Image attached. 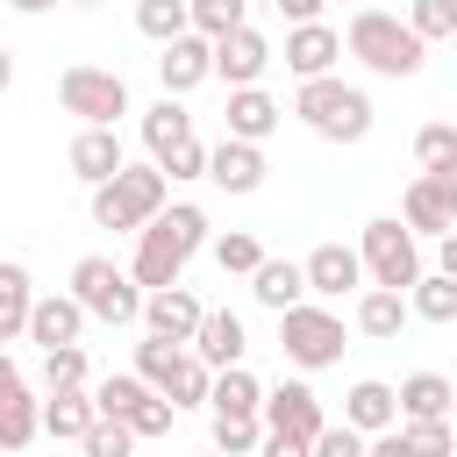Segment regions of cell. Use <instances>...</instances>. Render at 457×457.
Masks as SVG:
<instances>
[{"instance_id": "f35d334b", "label": "cell", "mask_w": 457, "mask_h": 457, "mask_svg": "<svg viewBox=\"0 0 457 457\" xmlns=\"http://www.w3.org/2000/svg\"><path fill=\"white\" fill-rule=\"evenodd\" d=\"M136 443H143V436H136L129 421H114V414H100V428H93V436H86L79 450H86V457H129Z\"/></svg>"}, {"instance_id": "ab89813d", "label": "cell", "mask_w": 457, "mask_h": 457, "mask_svg": "<svg viewBox=\"0 0 457 457\" xmlns=\"http://www.w3.org/2000/svg\"><path fill=\"white\" fill-rule=\"evenodd\" d=\"M314 457H371V436L350 428V421H328V428L314 436Z\"/></svg>"}, {"instance_id": "1f68e13d", "label": "cell", "mask_w": 457, "mask_h": 457, "mask_svg": "<svg viewBox=\"0 0 457 457\" xmlns=\"http://www.w3.org/2000/svg\"><path fill=\"white\" fill-rule=\"evenodd\" d=\"M214 414H264V386L243 371V364H228V371H214V400H207Z\"/></svg>"}, {"instance_id": "ba28073f", "label": "cell", "mask_w": 457, "mask_h": 457, "mask_svg": "<svg viewBox=\"0 0 457 457\" xmlns=\"http://www.w3.org/2000/svg\"><path fill=\"white\" fill-rule=\"evenodd\" d=\"M57 107L79 114V129H114L129 114V79L107 64H64L57 71Z\"/></svg>"}, {"instance_id": "8992f818", "label": "cell", "mask_w": 457, "mask_h": 457, "mask_svg": "<svg viewBox=\"0 0 457 457\" xmlns=\"http://www.w3.org/2000/svg\"><path fill=\"white\" fill-rule=\"evenodd\" d=\"M71 293L86 300V314L93 321H107V328H129V321H143V278L136 271H121L114 257H79L71 264Z\"/></svg>"}, {"instance_id": "7402d4cb", "label": "cell", "mask_w": 457, "mask_h": 457, "mask_svg": "<svg viewBox=\"0 0 457 457\" xmlns=\"http://www.w3.org/2000/svg\"><path fill=\"white\" fill-rule=\"evenodd\" d=\"M343 421L364 428V436L400 428V386H386V378H357V386L343 393Z\"/></svg>"}, {"instance_id": "5b68a950", "label": "cell", "mask_w": 457, "mask_h": 457, "mask_svg": "<svg viewBox=\"0 0 457 457\" xmlns=\"http://www.w3.org/2000/svg\"><path fill=\"white\" fill-rule=\"evenodd\" d=\"M136 371H143L164 400H179V407H207V400H214V364H207L193 343L143 336V343H136Z\"/></svg>"}, {"instance_id": "ac0fdd59", "label": "cell", "mask_w": 457, "mask_h": 457, "mask_svg": "<svg viewBox=\"0 0 457 457\" xmlns=\"http://www.w3.org/2000/svg\"><path fill=\"white\" fill-rule=\"evenodd\" d=\"M93 428H100V400H93V386H64V393L43 400V436H50V443H86Z\"/></svg>"}, {"instance_id": "7a4b0ae2", "label": "cell", "mask_w": 457, "mask_h": 457, "mask_svg": "<svg viewBox=\"0 0 457 457\" xmlns=\"http://www.w3.org/2000/svg\"><path fill=\"white\" fill-rule=\"evenodd\" d=\"M343 43H350V57H357L364 71H378V79H414V71L428 64V43L414 36V21L386 14V7H357L350 29H343Z\"/></svg>"}, {"instance_id": "8d00e7d4", "label": "cell", "mask_w": 457, "mask_h": 457, "mask_svg": "<svg viewBox=\"0 0 457 457\" xmlns=\"http://www.w3.org/2000/svg\"><path fill=\"white\" fill-rule=\"evenodd\" d=\"M407 21H414L421 43H443V36H457V0H414Z\"/></svg>"}, {"instance_id": "f5cc1de1", "label": "cell", "mask_w": 457, "mask_h": 457, "mask_svg": "<svg viewBox=\"0 0 457 457\" xmlns=\"http://www.w3.org/2000/svg\"><path fill=\"white\" fill-rule=\"evenodd\" d=\"M450 421H457V414H450Z\"/></svg>"}, {"instance_id": "c3c4849f", "label": "cell", "mask_w": 457, "mask_h": 457, "mask_svg": "<svg viewBox=\"0 0 457 457\" xmlns=\"http://www.w3.org/2000/svg\"><path fill=\"white\" fill-rule=\"evenodd\" d=\"M428 179H436V186H443V193L457 200V171H428Z\"/></svg>"}, {"instance_id": "ee69618b", "label": "cell", "mask_w": 457, "mask_h": 457, "mask_svg": "<svg viewBox=\"0 0 457 457\" xmlns=\"http://www.w3.org/2000/svg\"><path fill=\"white\" fill-rule=\"evenodd\" d=\"M257 457H314V443H300V436H278V428H271Z\"/></svg>"}, {"instance_id": "816d5d0a", "label": "cell", "mask_w": 457, "mask_h": 457, "mask_svg": "<svg viewBox=\"0 0 457 457\" xmlns=\"http://www.w3.org/2000/svg\"><path fill=\"white\" fill-rule=\"evenodd\" d=\"M207 457H221V450H207Z\"/></svg>"}, {"instance_id": "5bb4252c", "label": "cell", "mask_w": 457, "mask_h": 457, "mask_svg": "<svg viewBox=\"0 0 457 457\" xmlns=\"http://www.w3.org/2000/svg\"><path fill=\"white\" fill-rule=\"evenodd\" d=\"M157 79H164V93H193V86H207V79H214V36L186 29L179 43H164Z\"/></svg>"}, {"instance_id": "52a82bcc", "label": "cell", "mask_w": 457, "mask_h": 457, "mask_svg": "<svg viewBox=\"0 0 457 457\" xmlns=\"http://www.w3.org/2000/svg\"><path fill=\"white\" fill-rule=\"evenodd\" d=\"M357 250H364L371 286H393V293H414V286H421V236L407 228V214H378V221H364Z\"/></svg>"}, {"instance_id": "836d02e7", "label": "cell", "mask_w": 457, "mask_h": 457, "mask_svg": "<svg viewBox=\"0 0 457 457\" xmlns=\"http://www.w3.org/2000/svg\"><path fill=\"white\" fill-rule=\"evenodd\" d=\"M407 300H414V321H457V278L450 271H421V286Z\"/></svg>"}, {"instance_id": "44dd1931", "label": "cell", "mask_w": 457, "mask_h": 457, "mask_svg": "<svg viewBox=\"0 0 457 457\" xmlns=\"http://www.w3.org/2000/svg\"><path fill=\"white\" fill-rule=\"evenodd\" d=\"M407 321H414V300H407V293H393V286H364V293H357V336L400 343Z\"/></svg>"}, {"instance_id": "277c9868", "label": "cell", "mask_w": 457, "mask_h": 457, "mask_svg": "<svg viewBox=\"0 0 457 457\" xmlns=\"http://www.w3.org/2000/svg\"><path fill=\"white\" fill-rule=\"evenodd\" d=\"M293 114H300L321 143H364V136H371V93H364V86H343L336 71H328V79H300Z\"/></svg>"}, {"instance_id": "ffe728a7", "label": "cell", "mask_w": 457, "mask_h": 457, "mask_svg": "<svg viewBox=\"0 0 457 457\" xmlns=\"http://www.w3.org/2000/svg\"><path fill=\"white\" fill-rule=\"evenodd\" d=\"M200 321H207V307H200L186 286H164V293H150V300H143V328H150V336L193 343V336H200Z\"/></svg>"}, {"instance_id": "2e32d148", "label": "cell", "mask_w": 457, "mask_h": 457, "mask_svg": "<svg viewBox=\"0 0 457 457\" xmlns=\"http://www.w3.org/2000/svg\"><path fill=\"white\" fill-rule=\"evenodd\" d=\"M371 271H364V250H350V243H321V250H307V286L321 293V300H343V293H357Z\"/></svg>"}, {"instance_id": "4fadbf2b", "label": "cell", "mask_w": 457, "mask_h": 457, "mask_svg": "<svg viewBox=\"0 0 457 457\" xmlns=\"http://www.w3.org/2000/svg\"><path fill=\"white\" fill-rule=\"evenodd\" d=\"M271 71V43L243 21V29H228V36H214V79H228V93L236 86H257Z\"/></svg>"}, {"instance_id": "f1b7e54d", "label": "cell", "mask_w": 457, "mask_h": 457, "mask_svg": "<svg viewBox=\"0 0 457 457\" xmlns=\"http://www.w3.org/2000/svg\"><path fill=\"white\" fill-rule=\"evenodd\" d=\"M143 143H150V157H157V164H164L179 143H193V114L179 107V93H164V100L143 114Z\"/></svg>"}, {"instance_id": "603a6c76", "label": "cell", "mask_w": 457, "mask_h": 457, "mask_svg": "<svg viewBox=\"0 0 457 457\" xmlns=\"http://www.w3.org/2000/svg\"><path fill=\"white\" fill-rule=\"evenodd\" d=\"M400 214H407V228H414V236H450V228H457V200H450L428 171L400 193Z\"/></svg>"}, {"instance_id": "6da1fadb", "label": "cell", "mask_w": 457, "mask_h": 457, "mask_svg": "<svg viewBox=\"0 0 457 457\" xmlns=\"http://www.w3.org/2000/svg\"><path fill=\"white\" fill-rule=\"evenodd\" d=\"M207 250V214L193 207V200H179V207H164L143 236H136V257H129V271L143 278V293H164V286H179L186 278V264Z\"/></svg>"}, {"instance_id": "3957f363", "label": "cell", "mask_w": 457, "mask_h": 457, "mask_svg": "<svg viewBox=\"0 0 457 457\" xmlns=\"http://www.w3.org/2000/svg\"><path fill=\"white\" fill-rule=\"evenodd\" d=\"M164 200H171V171L150 157V164L114 171L107 186H93V221H100V228H121V236H143V228L164 214Z\"/></svg>"}, {"instance_id": "e575fe53", "label": "cell", "mask_w": 457, "mask_h": 457, "mask_svg": "<svg viewBox=\"0 0 457 457\" xmlns=\"http://www.w3.org/2000/svg\"><path fill=\"white\" fill-rule=\"evenodd\" d=\"M214 264H221V278H257L264 243H257V236H243V228H228V236H214Z\"/></svg>"}, {"instance_id": "f6af8a7d", "label": "cell", "mask_w": 457, "mask_h": 457, "mask_svg": "<svg viewBox=\"0 0 457 457\" xmlns=\"http://www.w3.org/2000/svg\"><path fill=\"white\" fill-rule=\"evenodd\" d=\"M436 271H450V278H457V228H450V236H436Z\"/></svg>"}, {"instance_id": "4316f807", "label": "cell", "mask_w": 457, "mask_h": 457, "mask_svg": "<svg viewBox=\"0 0 457 457\" xmlns=\"http://www.w3.org/2000/svg\"><path fill=\"white\" fill-rule=\"evenodd\" d=\"M278 121H286V107H278L264 86H236V93H228V136H243V143H264Z\"/></svg>"}, {"instance_id": "cb8c5ba5", "label": "cell", "mask_w": 457, "mask_h": 457, "mask_svg": "<svg viewBox=\"0 0 457 457\" xmlns=\"http://www.w3.org/2000/svg\"><path fill=\"white\" fill-rule=\"evenodd\" d=\"M250 293H257V307L286 314V307H300L314 286H307V264H293V257H264V264H257V278H250Z\"/></svg>"}, {"instance_id": "7c38bea8", "label": "cell", "mask_w": 457, "mask_h": 457, "mask_svg": "<svg viewBox=\"0 0 457 457\" xmlns=\"http://www.w3.org/2000/svg\"><path fill=\"white\" fill-rule=\"evenodd\" d=\"M343 50H350V43H343L328 21H293V29H286V71H293V79H328Z\"/></svg>"}, {"instance_id": "f907efd6", "label": "cell", "mask_w": 457, "mask_h": 457, "mask_svg": "<svg viewBox=\"0 0 457 457\" xmlns=\"http://www.w3.org/2000/svg\"><path fill=\"white\" fill-rule=\"evenodd\" d=\"M264 7H278V0H264Z\"/></svg>"}, {"instance_id": "d590c367", "label": "cell", "mask_w": 457, "mask_h": 457, "mask_svg": "<svg viewBox=\"0 0 457 457\" xmlns=\"http://www.w3.org/2000/svg\"><path fill=\"white\" fill-rule=\"evenodd\" d=\"M414 164L421 171H457V121H428L414 136Z\"/></svg>"}, {"instance_id": "f546056e", "label": "cell", "mask_w": 457, "mask_h": 457, "mask_svg": "<svg viewBox=\"0 0 457 457\" xmlns=\"http://www.w3.org/2000/svg\"><path fill=\"white\" fill-rule=\"evenodd\" d=\"M157 386L143 378V371H107L100 386H93V400H100V414H114V421H136V407L150 400Z\"/></svg>"}, {"instance_id": "bcb514c9", "label": "cell", "mask_w": 457, "mask_h": 457, "mask_svg": "<svg viewBox=\"0 0 457 457\" xmlns=\"http://www.w3.org/2000/svg\"><path fill=\"white\" fill-rule=\"evenodd\" d=\"M286 21H321V0H278Z\"/></svg>"}, {"instance_id": "8fae6325", "label": "cell", "mask_w": 457, "mask_h": 457, "mask_svg": "<svg viewBox=\"0 0 457 457\" xmlns=\"http://www.w3.org/2000/svg\"><path fill=\"white\" fill-rule=\"evenodd\" d=\"M264 421H271L278 436H300V443H314V436L328 428L321 393H314V386H300V378H286V386H271V393H264Z\"/></svg>"}, {"instance_id": "4dcf8cb0", "label": "cell", "mask_w": 457, "mask_h": 457, "mask_svg": "<svg viewBox=\"0 0 457 457\" xmlns=\"http://www.w3.org/2000/svg\"><path fill=\"white\" fill-rule=\"evenodd\" d=\"M136 29L164 50V43H179L193 29V0H136Z\"/></svg>"}, {"instance_id": "b9f144b4", "label": "cell", "mask_w": 457, "mask_h": 457, "mask_svg": "<svg viewBox=\"0 0 457 457\" xmlns=\"http://www.w3.org/2000/svg\"><path fill=\"white\" fill-rule=\"evenodd\" d=\"M407 436H414L421 457H450V450H457V421H450V414H436V421H407Z\"/></svg>"}, {"instance_id": "d6986e66", "label": "cell", "mask_w": 457, "mask_h": 457, "mask_svg": "<svg viewBox=\"0 0 457 457\" xmlns=\"http://www.w3.org/2000/svg\"><path fill=\"white\" fill-rule=\"evenodd\" d=\"M207 179L221 186V193H257L264 186V143H243V136H221L214 143V164H207Z\"/></svg>"}, {"instance_id": "7bdbcfd3", "label": "cell", "mask_w": 457, "mask_h": 457, "mask_svg": "<svg viewBox=\"0 0 457 457\" xmlns=\"http://www.w3.org/2000/svg\"><path fill=\"white\" fill-rule=\"evenodd\" d=\"M371 457H421V450H414V436H407V421H400V428H378V436H371Z\"/></svg>"}, {"instance_id": "e0dca14e", "label": "cell", "mask_w": 457, "mask_h": 457, "mask_svg": "<svg viewBox=\"0 0 457 457\" xmlns=\"http://www.w3.org/2000/svg\"><path fill=\"white\" fill-rule=\"evenodd\" d=\"M86 321H93V314H86L79 293H43L36 314H29V343H36V350H64V343H79Z\"/></svg>"}, {"instance_id": "d6a6232c", "label": "cell", "mask_w": 457, "mask_h": 457, "mask_svg": "<svg viewBox=\"0 0 457 457\" xmlns=\"http://www.w3.org/2000/svg\"><path fill=\"white\" fill-rule=\"evenodd\" d=\"M264 436H271L264 414H214V450H221V457H257Z\"/></svg>"}, {"instance_id": "9c48e42d", "label": "cell", "mask_w": 457, "mask_h": 457, "mask_svg": "<svg viewBox=\"0 0 457 457\" xmlns=\"http://www.w3.org/2000/svg\"><path fill=\"white\" fill-rule=\"evenodd\" d=\"M278 350H286V364H300V371L343 364V314H328V307H314V300L286 307V314H278Z\"/></svg>"}, {"instance_id": "83f0119b", "label": "cell", "mask_w": 457, "mask_h": 457, "mask_svg": "<svg viewBox=\"0 0 457 457\" xmlns=\"http://www.w3.org/2000/svg\"><path fill=\"white\" fill-rule=\"evenodd\" d=\"M436 414H457V386H450L443 371L400 378V421H436Z\"/></svg>"}, {"instance_id": "9a60e30c", "label": "cell", "mask_w": 457, "mask_h": 457, "mask_svg": "<svg viewBox=\"0 0 457 457\" xmlns=\"http://www.w3.org/2000/svg\"><path fill=\"white\" fill-rule=\"evenodd\" d=\"M64 164H71V179L107 186L114 171H129V150H121V136H114V129H79V136H71V150H64Z\"/></svg>"}, {"instance_id": "484cf974", "label": "cell", "mask_w": 457, "mask_h": 457, "mask_svg": "<svg viewBox=\"0 0 457 457\" xmlns=\"http://www.w3.org/2000/svg\"><path fill=\"white\" fill-rule=\"evenodd\" d=\"M193 350H200V357H207L214 371L243 364V350H250V336H243V314H236V307H207V321H200Z\"/></svg>"}, {"instance_id": "d4e9b609", "label": "cell", "mask_w": 457, "mask_h": 457, "mask_svg": "<svg viewBox=\"0 0 457 457\" xmlns=\"http://www.w3.org/2000/svg\"><path fill=\"white\" fill-rule=\"evenodd\" d=\"M36 286H29V264H0V343H29V314H36Z\"/></svg>"}, {"instance_id": "74e56055", "label": "cell", "mask_w": 457, "mask_h": 457, "mask_svg": "<svg viewBox=\"0 0 457 457\" xmlns=\"http://www.w3.org/2000/svg\"><path fill=\"white\" fill-rule=\"evenodd\" d=\"M43 386L64 393V386H86V350L64 343V350H43Z\"/></svg>"}, {"instance_id": "681fc988", "label": "cell", "mask_w": 457, "mask_h": 457, "mask_svg": "<svg viewBox=\"0 0 457 457\" xmlns=\"http://www.w3.org/2000/svg\"><path fill=\"white\" fill-rule=\"evenodd\" d=\"M79 7H107V0H79Z\"/></svg>"}, {"instance_id": "7dc6e473", "label": "cell", "mask_w": 457, "mask_h": 457, "mask_svg": "<svg viewBox=\"0 0 457 457\" xmlns=\"http://www.w3.org/2000/svg\"><path fill=\"white\" fill-rule=\"evenodd\" d=\"M14 14H43V7H57V0H7Z\"/></svg>"}, {"instance_id": "30bf717a", "label": "cell", "mask_w": 457, "mask_h": 457, "mask_svg": "<svg viewBox=\"0 0 457 457\" xmlns=\"http://www.w3.org/2000/svg\"><path fill=\"white\" fill-rule=\"evenodd\" d=\"M36 428H43V400L29 393L21 364H7V371H0V450L21 457V450L36 443Z\"/></svg>"}, {"instance_id": "60d3db41", "label": "cell", "mask_w": 457, "mask_h": 457, "mask_svg": "<svg viewBox=\"0 0 457 457\" xmlns=\"http://www.w3.org/2000/svg\"><path fill=\"white\" fill-rule=\"evenodd\" d=\"M243 7L250 0H193V29L200 36H228V29H243Z\"/></svg>"}]
</instances>
